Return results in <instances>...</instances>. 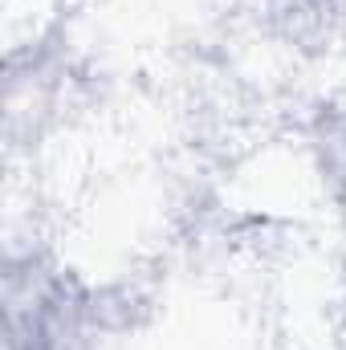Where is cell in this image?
Masks as SVG:
<instances>
[{"instance_id":"cell-2","label":"cell","mask_w":346,"mask_h":350,"mask_svg":"<svg viewBox=\"0 0 346 350\" xmlns=\"http://www.w3.org/2000/svg\"><path fill=\"white\" fill-rule=\"evenodd\" d=\"M343 342H346V338H343Z\"/></svg>"},{"instance_id":"cell-1","label":"cell","mask_w":346,"mask_h":350,"mask_svg":"<svg viewBox=\"0 0 346 350\" xmlns=\"http://www.w3.org/2000/svg\"><path fill=\"white\" fill-rule=\"evenodd\" d=\"M318 167H322V179L330 183L338 208L346 216V114H334V118H322V131H318Z\"/></svg>"}]
</instances>
